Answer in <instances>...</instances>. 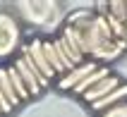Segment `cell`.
I'll list each match as a JSON object with an SVG mask.
<instances>
[{"mask_svg": "<svg viewBox=\"0 0 127 117\" xmlns=\"http://www.w3.org/2000/svg\"><path fill=\"white\" fill-rule=\"evenodd\" d=\"M0 115H2V110H0Z\"/></svg>", "mask_w": 127, "mask_h": 117, "instance_id": "7", "label": "cell"}, {"mask_svg": "<svg viewBox=\"0 0 127 117\" xmlns=\"http://www.w3.org/2000/svg\"><path fill=\"white\" fill-rule=\"evenodd\" d=\"M0 91H2V96H5V100L10 103V108H17V105L22 103L19 98H17V93H14V89H12V84H10V79H7V72H5V67H0Z\"/></svg>", "mask_w": 127, "mask_h": 117, "instance_id": "4", "label": "cell"}, {"mask_svg": "<svg viewBox=\"0 0 127 117\" xmlns=\"http://www.w3.org/2000/svg\"><path fill=\"white\" fill-rule=\"evenodd\" d=\"M103 117H127V100L120 103V105H115V108H110V110H106Z\"/></svg>", "mask_w": 127, "mask_h": 117, "instance_id": "6", "label": "cell"}, {"mask_svg": "<svg viewBox=\"0 0 127 117\" xmlns=\"http://www.w3.org/2000/svg\"><path fill=\"white\" fill-rule=\"evenodd\" d=\"M125 98H127V84H122L120 89H115L113 93H108L106 98L96 100V103L91 105V110L94 112H106V110H110V108H115V105L125 103Z\"/></svg>", "mask_w": 127, "mask_h": 117, "instance_id": "3", "label": "cell"}, {"mask_svg": "<svg viewBox=\"0 0 127 117\" xmlns=\"http://www.w3.org/2000/svg\"><path fill=\"white\" fill-rule=\"evenodd\" d=\"M5 72H7V79H10V84H12V89H14V93H17V98H19L22 103H27L31 96H29V91H27V86H24V81L19 79L17 69H14V67H5Z\"/></svg>", "mask_w": 127, "mask_h": 117, "instance_id": "5", "label": "cell"}, {"mask_svg": "<svg viewBox=\"0 0 127 117\" xmlns=\"http://www.w3.org/2000/svg\"><path fill=\"white\" fill-rule=\"evenodd\" d=\"M122 84H125V81H122L120 76L110 72V74H108L106 79H101V81L96 84L94 89H89V91H86V93H84V96H82V98H84V100H86V103H89V105H94V103H96V100H101V98H106L108 93H113L115 89H120Z\"/></svg>", "mask_w": 127, "mask_h": 117, "instance_id": "2", "label": "cell"}, {"mask_svg": "<svg viewBox=\"0 0 127 117\" xmlns=\"http://www.w3.org/2000/svg\"><path fill=\"white\" fill-rule=\"evenodd\" d=\"M19 38H22L19 24L10 14L0 12V57L12 55L14 50H17V46H19Z\"/></svg>", "mask_w": 127, "mask_h": 117, "instance_id": "1", "label": "cell"}]
</instances>
